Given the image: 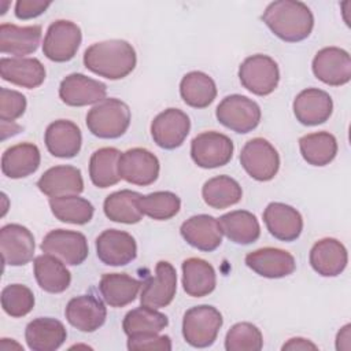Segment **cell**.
I'll return each mask as SVG.
<instances>
[{
	"label": "cell",
	"instance_id": "11",
	"mask_svg": "<svg viewBox=\"0 0 351 351\" xmlns=\"http://www.w3.org/2000/svg\"><path fill=\"white\" fill-rule=\"evenodd\" d=\"M158 158L145 148H130L121 154L118 171L122 180L133 185L147 186L156 181L159 176Z\"/></svg>",
	"mask_w": 351,
	"mask_h": 351
},
{
	"label": "cell",
	"instance_id": "30",
	"mask_svg": "<svg viewBox=\"0 0 351 351\" xmlns=\"http://www.w3.org/2000/svg\"><path fill=\"white\" fill-rule=\"evenodd\" d=\"M34 277L41 289L49 293L66 291L71 282V274L59 258L51 254L38 255L33 262Z\"/></svg>",
	"mask_w": 351,
	"mask_h": 351
},
{
	"label": "cell",
	"instance_id": "12",
	"mask_svg": "<svg viewBox=\"0 0 351 351\" xmlns=\"http://www.w3.org/2000/svg\"><path fill=\"white\" fill-rule=\"evenodd\" d=\"M140 303L152 308L169 306L177 292V273L171 263L159 261L155 267V274L141 285Z\"/></svg>",
	"mask_w": 351,
	"mask_h": 351
},
{
	"label": "cell",
	"instance_id": "32",
	"mask_svg": "<svg viewBox=\"0 0 351 351\" xmlns=\"http://www.w3.org/2000/svg\"><path fill=\"white\" fill-rule=\"evenodd\" d=\"M222 234L230 241L241 245L256 241L261 236V226L256 217L245 210H234L218 219Z\"/></svg>",
	"mask_w": 351,
	"mask_h": 351
},
{
	"label": "cell",
	"instance_id": "44",
	"mask_svg": "<svg viewBox=\"0 0 351 351\" xmlns=\"http://www.w3.org/2000/svg\"><path fill=\"white\" fill-rule=\"evenodd\" d=\"M26 110V97L12 89H0V119L1 122L12 123L21 118Z\"/></svg>",
	"mask_w": 351,
	"mask_h": 351
},
{
	"label": "cell",
	"instance_id": "16",
	"mask_svg": "<svg viewBox=\"0 0 351 351\" xmlns=\"http://www.w3.org/2000/svg\"><path fill=\"white\" fill-rule=\"evenodd\" d=\"M96 254L104 265L125 266L136 259L137 244L128 232L107 229L96 239Z\"/></svg>",
	"mask_w": 351,
	"mask_h": 351
},
{
	"label": "cell",
	"instance_id": "47",
	"mask_svg": "<svg viewBox=\"0 0 351 351\" xmlns=\"http://www.w3.org/2000/svg\"><path fill=\"white\" fill-rule=\"evenodd\" d=\"M317 348L318 347L314 343L303 337H292L281 347V350L284 351L285 350H317Z\"/></svg>",
	"mask_w": 351,
	"mask_h": 351
},
{
	"label": "cell",
	"instance_id": "10",
	"mask_svg": "<svg viewBox=\"0 0 351 351\" xmlns=\"http://www.w3.org/2000/svg\"><path fill=\"white\" fill-rule=\"evenodd\" d=\"M40 248L44 254H51L71 266L81 265L89 252L86 237L80 232L66 229L48 232Z\"/></svg>",
	"mask_w": 351,
	"mask_h": 351
},
{
	"label": "cell",
	"instance_id": "34",
	"mask_svg": "<svg viewBox=\"0 0 351 351\" xmlns=\"http://www.w3.org/2000/svg\"><path fill=\"white\" fill-rule=\"evenodd\" d=\"M180 95L185 104L193 108H206L217 97V86L208 74L191 71L180 82Z\"/></svg>",
	"mask_w": 351,
	"mask_h": 351
},
{
	"label": "cell",
	"instance_id": "33",
	"mask_svg": "<svg viewBox=\"0 0 351 351\" xmlns=\"http://www.w3.org/2000/svg\"><path fill=\"white\" fill-rule=\"evenodd\" d=\"M140 288L141 282L126 273H106L99 282L100 293L111 307H123L132 303Z\"/></svg>",
	"mask_w": 351,
	"mask_h": 351
},
{
	"label": "cell",
	"instance_id": "26",
	"mask_svg": "<svg viewBox=\"0 0 351 351\" xmlns=\"http://www.w3.org/2000/svg\"><path fill=\"white\" fill-rule=\"evenodd\" d=\"M64 325L51 317H40L30 321L25 329V340L33 351H55L66 341Z\"/></svg>",
	"mask_w": 351,
	"mask_h": 351
},
{
	"label": "cell",
	"instance_id": "2",
	"mask_svg": "<svg viewBox=\"0 0 351 351\" xmlns=\"http://www.w3.org/2000/svg\"><path fill=\"white\" fill-rule=\"evenodd\" d=\"M136 51L125 40H106L95 43L84 52L88 70L107 80L128 77L136 67Z\"/></svg>",
	"mask_w": 351,
	"mask_h": 351
},
{
	"label": "cell",
	"instance_id": "6",
	"mask_svg": "<svg viewBox=\"0 0 351 351\" xmlns=\"http://www.w3.org/2000/svg\"><path fill=\"white\" fill-rule=\"evenodd\" d=\"M215 117L221 125L236 132H252L261 122V107L243 95H229L217 106Z\"/></svg>",
	"mask_w": 351,
	"mask_h": 351
},
{
	"label": "cell",
	"instance_id": "7",
	"mask_svg": "<svg viewBox=\"0 0 351 351\" xmlns=\"http://www.w3.org/2000/svg\"><path fill=\"white\" fill-rule=\"evenodd\" d=\"M240 163L251 178L256 181H270L278 173L280 155L267 140L255 137L247 141L241 148Z\"/></svg>",
	"mask_w": 351,
	"mask_h": 351
},
{
	"label": "cell",
	"instance_id": "46",
	"mask_svg": "<svg viewBox=\"0 0 351 351\" xmlns=\"http://www.w3.org/2000/svg\"><path fill=\"white\" fill-rule=\"evenodd\" d=\"M51 5V1H43V0H18L15 3V16L18 19H32L36 18L47 11V8Z\"/></svg>",
	"mask_w": 351,
	"mask_h": 351
},
{
	"label": "cell",
	"instance_id": "3",
	"mask_svg": "<svg viewBox=\"0 0 351 351\" xmlns=\"http://www.w3.org/2000/svg\"><path fill=\"white\" fill-rule=\"evenodd\" d=\"M130 119L129 106L119 99L110 97L88 111L86 126L99 138H118L128 130Z\"/></svg>",
	"mask_w": 351,
	"mask_h": 351
},
{
	"label": "cell",
	"instance_id": "1",
	"mask_svg": "<svg viewBox=\"0 0 351 351\" xmlns=\"http://www.w3.org/2000/svg\"><path fill=\"white\" fill-rule=\"evenodd\" d=\"M262 21L273 34L287 43L307 38L314 27L311 10L304 3L295 0L270 3L262 14Z\"/></svg>",
	"mask_w": 351,
	"mask_h": 351
},
{
	"label": "cell",
	"instance_id": "42",
	"mask_svg": "<svg viewBox=\"0 0 351 351\" xmlns=\"http://www.w3.org/2000/svg\"><path fill=\"white\" fill-rule=\"evenodd\" d=\"M263 347V337L258 326L251 322L234 324L226 333V351H259Z\"/></svg>",
	"mask_w": 351,
	"mask_h": 351
},
{
	"label": "cell",
	"instance_id": "29",
	"mask_svg": "<svg viewBox=\"0 0 351 351\" xmlns=\"http://www.w3.org/2000/svg\"><path fill=\"white\" fill-rule=\"evenodd\" d=\"M41 162L40 149L32 143H21L7 148L1 156V171L12 180L33 174Z\"/></svg>",
	"mask_w": 351,
	"mask_h": 351
},
{
	"label": "cell",
	"instance_id": "24",
	"mask_svg": "<svg viewBox=\"0 0 351 351\" xmlns=\"http://www.w3.org/2000/svg\"><path fill=\"white\" fill-rule=\"evenodd\" d=\"M348 254L336 239L318 240L310 250V265L322 277H336L346 269Z\"/></svg>",
	"mask_w": 351,
	"mask_h": 351
},
{
	"label": "cell",
	"instance_id": "45",
	"mask_svg": "<svg viewBox=\"0 0 351 351\" xmlns=\"http://www.w3.org/2000/svg\"><path fill=\"white\" fill-rule=\"evenodd\" d=\"M128 350H160L170 351L171 340L166 335L141 333L133 335L128 339Z\"/></svg>",
	"mask_w": 351,
	"mask_h": 351
},
{
	"label": "cell",
	"instance_id": "20",
	"mask_svg": "<svg viewBox=\"0 0 351 351\" xmlns=\"http://www.w3.org/2000/svg\"><path fill=\"white\" fill-rule=\"evenodd\" d=\"M263 222L269 233L281 241H293L303 230L300 213L292 206L280 202H273L266 206Z\"/></svg>",
	"mask_w": 351,
	"mask_h": 351
},
{
	"label": "cell",
	"instance_id": "39",
	"mask_svg": "<svg viewBox=\"0 0 351 351\" xmlns=\"http://www.w3.org/2000/svg\"><path fill=\"white\" fill-rule=\"evenodd\" d=\"M49 207L56 219L74 225L88 223L95 213L93 204L78 195L49 197Z\"/></svg>",
	"mask_w": 351,
	"mask_h": 351
},
{
	"label": "cell",
	"instance_id": "21",
	"mask_svg": "<svg viewBox=\"0 0 351 351\" xmlns=\"http://www.w3.org/2000/svg\"><path fill=\"white\" fill-rule=\"evenodd\" d=\"M332 111V97L318 88H307L293 100V114L296 119L306 126H317L326 122Z\"/></svg>",
	"mask_w": 351,
	"mask_h": 351
},
{
	"label": "cell",
	"instance_id": "48",
	"mask_svg": "<svg viewBox=\"0 0 351 351\" xmlns=\"http://www.w3.org/2000/svg\"><path fill=\"white\" fill-rule=\"evenodd\" d=\"M350 328H351V325L347 324V325H344L339 330L337 337H336V350H339V351L340 350H346V351L350 350V347H351V343H350V339H351Z\"/></svg>",
	"mask_w": 351,
	"mask_h": 351
},
{
	"label": "cell",
	"instance_id": "43",
	"mask_svg": "<svg viewBox=\"0 0 351 351\" xmlns=\"http://www.w3.org/2000/svg\"><path fill=\"white\" fill-rule=\"evenodd\" d=\"M1 307L12 318L29 314L34 307V295L22 284H10L1 291Z\"/></svg>",
	"mask_w": 351,
	"mask_h": 351
},
{
	"label": "cell",
	"instance_id": "35",
	"mask_svg": "<svg viewBox=\"0 0 351 351\" xmlns=\"http://www.w3.org/2000/svg\"><path fill=\"white\" fill-rule=\"evenodd\" d=\"M121 152L112 147L96 149L89 159V177L95 186L108 188L121 180L118 171Z\"/></svg>",
	"mask_w": 351,
	"mask_h": 351
},
{
	"label": "cell",
	"instance_id": "5",
	"mask_svg": "<svg viewBox=\"0 0 351 351\" xmlns=\"http://www.w3.org/2000/svg\"><path fill=\"white\" fill-rule=\"evenodd\" d=\"M241 85L256 96H267L278 85L280 70L276 60L267 55L256 53L243 60L239 67Z\"/></svg>",
	"mask_w": 351,
	"mask_h": 351
},
{
	"label": "cell",
	"instance_id": "8",
	"mask_svg": "<svg viewBox=\"0 0 351 351\" xmlns=\"http://www.w3.org/2000/svg\"><path fill=\"white\" fill-rule=\"evenodd\" d=\"M81 40L82 33L77 23L59 19L52 22L47 29L43 43V52L52 62H69L75 56Z\"/></svg>",
	"mask_w": 351,
	"mask_h": 351
},
{
	"label": "cell",
	"instance_id": "23",
	"mask_svg": "<svg viewBox=\"0 0 351 351\" xmlns=\"http://www.w3.org/2000/svg\"><path fill=\"white\" fill-rule=\"evenodd\" d=\"M44 143L51 155L70 159L78 155L81 149V130L69 119H58L48 125L44 134Z\"/></svg>",
	"mask_w": 351,
	"mask_h": 351
},
{
	"label": "cell",
	"instance_id": "14",
	"mask_svg": "<svg viewBox=\"0 0 351 351\" xmlns=\"http://www.w3.org/2000/svg\"><path fill=\"white\" fill-rule=\"evenodd\" d=\"M191 129L189 117L178 108H167L158 114L151 123V136L163 149L178 148Z\"/></svg>",
	"mask_w": 351,
	"mask_h": 351
},
{
	"label": "cell",
	"instance_id": "40",
	"mask_svg": "<svg viewBox=\"0 0 351 351\" xmlns=\"http://www.w3.org/2000/svg\"><path fill=\"white\" fill-rule=\"evenodd\" d=\"M167 325L169 319L163 313L143 304L141 307L130 310L122 321V328L128 337L141 333H159Z\"/></svg>",
	"mask_w": 351,
	"mask_h": 351
},
{
	"label": "cell",
	"instance_id": "9",
	"mask_svg": "<svg viewBox=\"0 0 351 351\" xmlns=\"http://www.w3.org/2000/svg\"><path fill=\"white\" fill-rule=\"evenodd\" d=\"M233 141L219 132H203L191 143L192 160L202 169L225 166L233 156Z\"/></svg>",
	"mask_w": 351,
	"mask_h": 351
},
{
	"label": "cell",
	"instance_id": "15",
	"mask_svg": "<svg viewBox=\"0 0 351 351\" xmlns=\"http://www.w3.org/2000/svg\"><path fill=\"white\" fill-rule=\"evenodd\" d=\"M34 250V237L26 226L8 223L0 229V251L4 265H26L33 259Z\"/></svg>",
	"mask_w": 351,
	"mask_h": 351
},
{
	"label": "cell",
	"instance_id": "13",
	"mask_svg": "<svg viewBox=\"0 0 351 351\" xmlns=\"http://www.w3.org/2000/svg\"><path fill=\"white\" fill-rule=\"evenodd\" d=\"M311 69L319 81L330 86H341L351 80L350 53L339 47L319 49L313 59Z\"/></svg>",
	"mask_w": 351,
	"mask_h": 351
},
{
	"label": "cell",
	"instance_id": "19",
	"mask_svg": "<svg viewBox=\"0 0 351 351\" xmlns=\"http://www.w3.org/2000/svg\"><path fill=\"white\" fill-rule=\"evenodd\" d=\"M64 315L69 324L81 332H95L104 322L107 308L104 303L93 295H80L69 300Z\"/></svg>",
	"mask_w": 351,
	"mask_h": 351
},
{
	"label": "cell",
	"instance_id": "36",
	"mask_svg": "<svg viewBox=\"0 0 351 351\" xmlns=\"http://www.w3.org/2000/svg\"><path fill=\"white\" fill-rule=\"evenodd\" d=\"M202 196L207 206L221 210L239 203L243 197V189L234 178L222 174L204 182Z\"/></svg>",
	"mask_w": 351,
	"mask_h": 351
},
{
	"label": "cell",
	"instance_id": "37",
	"mask_svg": "<svg viewBox=\"0 0 351 351\" xmlns=\"http://www.w3.org/2000/svg\"><path fill=\"white\" fill-rule=\"evenodd\" d=\"M140 196V193L130 189L110 193L103 204L106 217L114 222L128 225L140 222L143 218V213L140 211L137 203Z\"/></svg>",
	"mask_w": 351,
	"mask_h": 351
},
{
	"label": "cell",
	"instance_id": "22",
	"mask_svg": "<svg viewBox=\"0 0 351 351\" xmlns=\"http://www.w3.org/2000/svg\"><path fill=\"white\" fill-rule=\"evenodd\" d=\"M180 233L189 245L206 252L217 250L222 243L219 222L208 214L191 217L181 225Z\"/></svg>",
	"mask_w": 351,
	"mask_h": 351
},
{
	"label": "cell",
	"instance_id": "4",
	"mask_svg": "<svg viewBox=\"0 0 351 351\" xmlns=\"http://www.w3.org/2000/svg\"><path fill=\"white\" fill-rule=\"evenodd\" d=\"M222 322V314L213 306L200 304L191 307L182 318V336L192 347H210L217 340Z\"/></svg>",
	"mask_w": 351,
	"mask_h": 351
},
{
	"label": "cell",
	"instance_id": "17",
	"mask_svg": "<svg viewBox=\"0 0 351 351\" xmlns=\"http://www.w3.org/2000/svg\"><path fill=\"white\" fill-rule=\"evenodd\" d=\"M106 84L81 73L66 75L59 85L60 100L71 107H82L100 103L106 99Z\"/></svg>",
	"mask_w": 351,
	"mask_h": 351
},
{
	"label": "cell",
	"instance_id": "31",
	"mask_svg": "<svg viewBox=\"0 0 351 351\" xmlns=\"http://www.w3.org/2000/svg\"><path fill=\"white\" fill-rule=\"evenodd\" d=\"M217 285L214 267L204 259L188 258L182 262V287L186 295L203 298L210 295Z\"/></svg>",
	"mask_w": 351,
	"mask_h": 351
},
{
	"label": "cell",
	"instance_id": "18",
	"mask_svg": "<svg viewBox=\"0 0 351 351\" xmlns=\"http://www.w3.org/2000/svg\"><path fill=\"white\" fill-rule=\"evenodd\" d=\"M245 265L266 278H282L296 269L295 258L285 250L265 247L245 255Z\"/></svg>",
	"mask_w": 351,
	"mask_h": 351
},
{
	"label": "cell",
	"instance_id": "27",
	"mask_svg": "<svg viewBox=\"0 0 351 351\" xmlns=\"http://www.w3.org/2000/svg\"><path fill=\"white\" fill-rule=\"evenodd\" d=\"M0 75L14 85L34 89L45 80V67L36 58H1Z\"/></svg>",
	"mask_w": 351,
	"mask_h": 351
},
{
	"label": "cell",
	"instance_id": "28",
	"mask_svg": "<svg viewBox=\"0 0 351 351\" xmlns=\"http://www.w3.org/2000/svg\"><path fill=\"white\" fill-rule=\"evenodd\" d=\"M41 40V26H16L12 23H3L0 26V51L1 53L14 55V58H23L33 53Z\"/></svg>",
	"mask_w": 351,
	"mask_h": 351
},
{
	"label": "cell",
	"instance_id": "38",
	"mask_svg": "<svg viewBox=\"0 0 351 351\" xmlns=\"http://www.w3.org/2000/svg\"><path fill=\"white\" fill-rule=\"evenodd\" d=\"M303 159L311 166H326L337 154V141L329 132L310 133L299 140Z\"/></svg>",
	"mask_w": 351,
	"mask_h": 351
},
{
	"label": "cell",
	"instance_id": "25",
	"mask_svg": "<svg viewBox=\"0 0 351 351\" xmlns=\"http://www.w3.org/2000/svg\"><path fill=\"white\" fill-rule=\"evenodd\" d=\"M37 186L49 197L78 195L84 191V180L78 167L60 165L48 169L37 181Z\"/></svg>",
	"mask_w": 351,
	"mask_h": 351
},
{
	"label": "cell",
	"instance_id": "41",
	"mask_svg": "<svg viewBox=\"0 0 351 351\" xmlns=\"http://www.w3.org/2000/svg\"><path fill=\"white\" fill-rule=\"evenodd\" d=\"M138 208L143 215L156 221H166L178 214L181 208L180 197L169 191H158L145 196H140Z\"/></svg>",
	"mask_w": 351,
	"mask_h": 351
}]
</instances>
